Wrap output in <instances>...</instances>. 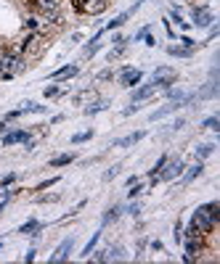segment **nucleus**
Masks as SVG:
<instances>
[{"label": "nucleus", "mask_w": 220, "mask_h": 264, "mask_svg": "<svg viewBox=\"0 0 220 264\" xmlns=\"http://www.w3.org/2000/svg\"><path fill=\"white\" fill-rule=\"evenodd\" d=\"M218 220H220V204H204V206H199L196 212L191 214V227L194 230H199L202 235H210V232H215V227H218Z\"/></svg>", "instance_id": "obj_1"}, {"label": "nucleus", "mask_w": 220, "mask_h": 264, "mask_svg": "<svg viewBox=\"0 0 220 264\" xmlns=\"http://www.w3.org/2000/svg\"><path fill=\"white\" fill-rule=\"evenodd\" d=\"M143 80V72L141 69H133V66H122V72H119V85L127 90H133V88H138Z\"/></svg>", "instance_id": "obj_5"}, {"label": "nucleus", "mask_w": 220, "mask_h": 264, "mask_svg": "<svg viewBox=\"0 0 220 264\" xmlns=\"http://www.w3.org/2000/svg\"><path fill=\"white\" fill-rule=\"evenodd\" d=\"M138 3H141V0H138Z\"/></svg>", "instance_id": "obj_39"}, {"label": "nucleus", "mask_w": 220, "mask_h": 264, "mask_svg": "<svg viewBox=\"0 0 220 264\" xmlns=\"http://www.w3.org/2000/svg\"><path fill=\"white\" fill-rule=\"evenodd\" d=\"M212 21H215V16L207 11V5H202V8H194V27H202V29H207Z\"/></svg>", "instance_id": "obj_9"}, {"label": "nucleus", "mask_w": 220, "mask_h": 264, "mask_svg": "<svg viewBox=\"0 0 220 264\" xmlns=\"http://www.w3.org/2000/svg\"><path fill=\"white\" fill-rule=\"evenodd\" d=\"M183 169H186V164L180 159H167V164L162 167V172H159L157 177H159V180H165V182H170V180H175V177L183 175Z\"/></svg>", "instance_id": "obj_4"}, {"label": "nucleus", "mask_w": 220, "mask_h": 264, "mask_svg": "<svg viewBox=\"0 0 220 264\" xmlns=\"http://www.w3.org/2000/svg\"><path fill=\"white\" fill-rule=\"evenodd\" d=\"M45 45H48V43H45V35L43 32H27L16 45H13V50L21 53V56H40Z\"/></svg>", "instance_id": "obj_2"}, {"label": "nucleus", "mask_w": 220, "mask_h": 264, "mask_svg": "<svg viewBox=\"0 0 220 264\" xmlns=\"http://www.w3.org/2000/svg\"><path fill=\"white\" fill-rule=\"evenodd\" d=\"M119 214H122V209H119V206H111V209H106V214H104V224H109V222L119 220Z\"/></svg>", "instance_id": "obj_21"}, {"label": "nucleus", "mask_w": 220, "mask_h": 264, "mask_svg": "<svg viewBox=\"0 0 220 264\" xmlns=\"http://www.w3.org/2000/svg\"><path fill=\"white\" fill-rule=\"evenodd\" d=\"M72 246H74V238H66L64 243L56 248V254L51 256V262H66V259H69V251H72Z\"/></svg>", "instance_id": "obj_11"}, {"label": "nucleus", "mask_w": 220, "mask_h": 264, "mask_svg": "<svg viewBox=\"0 0 220 264\" xmlns=\"http://www.w3.org/2000/svg\"><path fill=\"white\" fill-rule=\"evenodd\" d=\"M143 40H146V45H149V48H154V45H157V40H154V37H151V35H146V37H143Z\"/></svg>", "instance_id": "obj_38"}, {"label": "nucleus", "mask_w": 220, "mask_h": 264, "mask_svg": "<svg viewBox=\"0 0 220 264\" xmlns=\"http://www.w3.org/2000/svg\"><path fill=\"white\" fill-rule=\"evenodd\" d=\"M127 214L138 217V214H141V206H138V204H130V206H127Z\"/></svg>", "instance_id": "obj_32"}, {"label": "nucleus", "mask_w": 220, "mask_h": 264, "mask_svg": "<svg viewBox=\"0 0 220 264\" xmlns=\"http://www.w3.org/2000/svg\"><path fill=\"white\" fill-rule=\"evenodd\" d=\"M165 29H167V37H170V40H175V32H172V24H170V21H165Z\"/></svg>", "instance_id": "obj_35"}, {"label": "nucleus", "mask_w": 220, "mask_h": 264, "mask_svg": "<svg viewBox=\"0 0 220 264\" xmlns=\"http://www.w3.org/2000/svg\"><path fill=\"white\" fill-rule=\"evenodd\" d=\"M135 111H138V103H130V106H127L122 114H125V116H130V114H135Z\"/></svg>", "instance_id": "obj_34"}, {"label": "nucleus", "mask_w": 220, "mask_h": 264, "mask_svg": "<svg viewBox=\"0 0 220 264\" xmlns=\"http://www.w3.org/2000/svg\"><path fill=\"white\" fill-rule=\"evenodd\" d=\"M127 188H130V190H127V198H138L141 193H143V185H138V182L127 185Z\"/></svg>", "instance_id": "obj_24"}, {"label": "nucleus", "mask_w": 220, "mask_h": 264, "mask_svg": "<svg viewBox=\"0 0 220 264\" xmlns=\"http://www.w3.org/2000/svg\"><path fill=\"white\" fill-rule=\"evenodd\" d=\"M202 127H207V130H220V122H218V116H207V119L202 122Z\"/></svg>", "instance_id": "obj_25"}, {"label": "nucleus", "mask_w": 220, "mask_h": 264, "mask_svg": "<svg viewBox=\"0 0 220 264\" xmlns=\"http://www.w3.org/2000/svg\"><path fill=\"white\" fill-rule=\"evenodd\" d=\"M98 240H101V230H98V232H93V238H90L88 240V243H85V248H82V259H90V254H93V248H96V243H98Z\"/></svg>", "instance_id": "obj_17"}, {"label": "nucleus", "mask_w": 220, "mask_h": 264, "mask_svg": "<svg viewBox=\"0 0 220 264\" xmlns=\"http://www.w3.org/2000/svg\"><path fill=\"white\" fill-rule=\"evenodd\" d=\"M29 3V8H32L35 13H48V11H56V8H61V0H27Z\"/></svg>", "instance_id": "obj_6"}, {"label": "nucleus", "mask_w": 220, "mask_h": 264, "mask_svg": "<svg viewBox=\"0 0 220 264\" xmlns=\"http://www.w3.org/2000/svg\"><path fill=\"white\" fill-rule=\"evenodd\" d=\"M157 92V85L154 82H149V85H141V88H133V95H130V100L133 103H141V100H146V98H151Z\"/></svg>", "instance_id": "obj_8"}, {"label": "nucleus", "mask_w": 220, "mask_h": 264, "mask_svg": "<svg viewBox=\"0 0 220 264\" xmlns=\"http://www.w3.org/2000/svg\"><path fill=\"white\" fill-rule=\"evenodd\" d=\"M106 106H109V103H106V100H96V103H90V106H88L82 114H85V116H93V114H98V111H104Z\"/></svg>", "instance_id": "obj_20"}, {"label": "nucleus", "mask_w": 220, "mask_h": 264, "mask_svg": "<svg viewBox=\"0 0 220 264\" xmlns=\"http://www.w3.org/2000/svg\"><path fill=\"white\" fill-rule=\"evenodd\" d=\"M72 161H74V153H61V156H56L51 161V167L53 169H56V167H66V164H72Z\"/></svg>", "instance_id": "obj_19"}, {"label": "nucleus", "mask_w": 220, "mask_h": 264, "mask_svg": "<svg viewBox=\"0 0 220 264\" xmlns=\"http://www.w3.org/2000/svg\"><path fill=\"white\" fill-rule=\"evenodd\" d=\"M180 43H183V48H188V50H194V48H196V43H194L188 35H183V37H180Z\"/></svg>", "instance_id": "obj_29"}, {"label": "nucleus", "mask_w": 220, "mask_h": 264, "mask_svg": "<svg viewBox=\"0 0 220 264\" xmlns=\"http://www.w3.org/2000/svg\"><path fill=\"white\" fill-rule=\"evenodd\" d=\"M117 175H119V167H111V169H109V172H104V180H106V182H109V180H114V177H117Z\"/></svg>", "instance_id": "obj_28"}, {"label": "nucleus", "mask_w": 220, "mask_h": 264, "mask_svg": "<svg viewBox=\"0 0 220 264\" xmlns=\"http://www.w3.org/2000/svg\"><path fill=\"white\" fill-rule=\"evenodd\" d=\"M167 53H170V56H178V58H188L194 50H188V48H178V45H170Z\"/></svg>", "instance_id": "obj_22"}, {"label": "nucleus", "mask_w": 220, "mask_h": 264, "mask_svg": "<svg viewBox=\"0 0 220 264\" xmlns=\"http://www.w3.org/2000/svg\"><path fill=\"white\" fill-rule=\"evenodd\" d=\"M146 137V130H138V132H130V135L119 137V140H114V148H127V145H135L138 140H143Z\"/></svg>", "instance_id": "obj_10"}, {"label": "nucleus", "mask_w": 220, "mask_h": 264, "mask_svg": "<svg viewBox=\"0 0 220 264\" xmlns=\"http://www.w3.org/2000/svg\"><path fill=\"white\" fill-rule=\"evenodd\" d=\"M212 153H215V145H212V143H202L199 148H196V161L207 159V156H212Z\"/></svg>", "instance_id": "obj_18"}, {"label": "nucleus", "mask_w": 220, "mask_h": 264, "mask_svg": "<svg viewBox=\"0 0 220 264\" xmlns=\"http://www.w3.org/2000/svg\"><path fill=\"white\" fill-rule=\"evenodd\" d=\"M35 254H37L35 248H29V251H27V256H24V262H27V264H29V262H35Z\"/></svg>", "instance_id": "obj_36"}, {"label": "nucleus", "mask_w": 220, "mask_h": 264, "mask_svg": "<svg viewBox=\"0 0 220 264\" xmlns=\"http://www.w3.org/2000/svg\"><path fill=\"white\" fill-rule=\"evenodd\" d=\"M175 80H178V74L172 72L170 66H157L154 74H151V82L157 85V90H159V88H162V90H170L172 85H175Z\"/></svg>", "instance_id": "obj_3"}, {"label": "nucleus", "mask_w": 220, "mask_h": 264, "mask_svg": "<svg viewBox=\"0 0 220 264\" xmlns=\"http://www.w3.org/2000/svg\"><path fill=\"white\" fill-rule=\"evenodd\" d=\"M74 74H80V66H74V64H69V66H61V69H56V72L51 74V80H69V77H74Z\"/></svg>", "instance_id": "obj_12"}, {"label": "nucleus", "mask_w": 220, "mask_h": 264, "mask_svg": "<svg viewBox=\"0 0 220 264\" xmlns=\"http://www.w3.org/2000/svg\"><path fill=\"white\" fill-rule=\"evenodd\" d=\"M29 140V132L27 130H8L3 135V148H11V145L16 143H27Z\"/></svg>", "instance_id": "obj_7"}, {"label": "nucleus", "mask_w": 220, "mask_h": 264, "mask_svg": "<svg viewBox=\"0 0 220 264\" xmlns=\"http://www.w3.org/2000/svg\"><path fill=\"white\" fill-rule=\"evenodd\" d=\"M202 172H204V164H202V161H196V164H194V167H188V172L183 175V182H186V185H188V182H194Z\"/></svg>", "instance_id": "obj_16"}, {"label": "nucleus", "mask_w": 220, "mask_h": 264, "mask_svg": "<svg viewBox=\"0 0 220 264\" xmlns=\"http://www.w3.org/2000/svg\"><path fill=\"white\" fill-rule=\"evenodd\" d=\"M178 108H180V103H178V100H170V103H167V106L157 108V111H154V114H151V116H149V119H151V122H157V119H165V116H167V114H172V111H178Z\"/></svg>", "instance_id": "obj_13"}, {"label": "nucleus", "mask_w": 220, "mask_h": 264, "mask_svg": "<svg viewBox=\"0 0 220 264\" xmlns=\"http://www.w3.org/2000/svg\"><path fill=\"white\" fill-rule=\"evenodd\" d=\"M56 95H61V88H58V85H51V88H45V98H56Z\"/></svg>", "instance_id": "obj_26"}, {"label": "nucleus", "mask_w": 220, "mask_h": 264, "mask_svg": "<svg viewBox=\"0 0 220 264\" xmlns=\"http://www.w3.org/2000/svg\"><path fill=\"white\" fill-rule=\"evenodd\" d=\"M135 8H138V5H135ZM135 8H130V11H125V13H119V16H117V19H111V21H109V24H106V27H104V32H114V29H119V27H122V24H125V21H127V19H130V13H133Z\"/></svg>", "instance_id": "obj_14"}, {"label": "nucleus", "mask_w": 220, "mask_h": 264, "mask_svg": "<svg viewBox=\"0 0 220 264\" xmlns=\"http://www.w3.org/2000/svg\"><path fill=\"white\" fill-rule=\"evenodd\" d=\"M146 35H149V27L138 29V32H135V43H138V40H143V37H146Z\"/></svg>", "instance_id": "obj_33"}, {"label": "nucleus", "mask_w": 220, "mask_h": 264, "mask_svg": "<svg viewBox=\"0 0 220 264\" xmlns=\"http://www.w3.org/2000/svg\"><path fill=\"white\" fill-rule=\"evenodd\" d=\"M13 180H16V175H5L3 180H0V185H3V188H8V185H13Z\"/></svg>", "instance_id": "obj_31"}, {"label": "nucleus", "mask_w": 220, "mask_h": 264, "mask_svg": "<svg viewBox=\"0 0 220 264\" xmlns=\"http://www.w3.org/2000/svg\"><path fill=\"white\" fill-rule=\"evenodd\" d=\"M19 232H21V235H40V222H37V220H29V222H24V224H21V227H19Z\"/></svg>", "instance_id": "obj_15"}, {"label": "nucleus", "mask_w": 220, "mask_h": 264, "mask_svg": "<svg viewBox=\"0 0 220 264\" xmlns=\"http://www.w3.org/2000/svg\"><path fill=\"white\" fill-rule=\"evenodd\" d=\"M90 137H93V130H88V132H80V135H74V137H72V143H74V145H77V143H88Z\"/></svg>", "instance_id": "obj_23"}, {"label": "nucleus", "mask_w": 220, "mask_h": 264, "mask_svg": "<svg viewBox=\"0 0 220 264\" xmlns=\"http://www.w3.org/2000/svg\"><path fill=\"white\" fill-rule=\"evenodd\" d=\"M8 130H11V127H8V122L3 119V122H0V135H5V132H8Z\"/></svg>", "instance_id": "obj_37"}, {"label": "nucleus", "mask_w": 220, "mask_h": 264, "mask_svg": "<svg viewBox=\"0 0 220 264\" xmlns=\"http://www.w3.org/2000/svg\"><path fill=\"white\" fill-rule=\"evenodd\" d=\"M56 182H58V177H51V180H43V182H40V185H37V188H35V190H48V188H51V185H56Z\"/></svg>", "instance_id": "obj_27"}, {"label": "nucleus", "mask_w": 220, "mask_h": 264, "mask_svg": "<svg viewBox=\"0 0 220 264\" xmlns=\"http://www.w3.org/2000/svg\"><path fill=\"white\" fill-rule=\"evenodd\" d=\"M111 77H114V72H111V69H104V72L98 74L96 80H98V82H104V80H111Z\"/></svg>", "instance_id": "obj_30"}]
</instances>
